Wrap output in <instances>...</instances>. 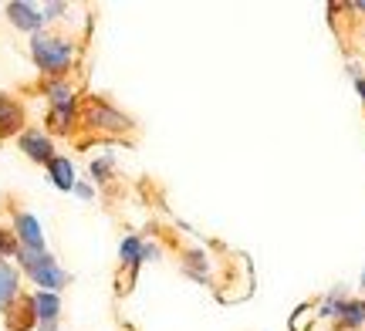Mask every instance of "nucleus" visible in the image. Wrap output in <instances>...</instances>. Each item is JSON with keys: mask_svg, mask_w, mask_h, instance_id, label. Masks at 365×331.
Returning <instances> with one entry per match:
<instances>
[{"mask_svg": "<svg viewBox=\"0 0 365 331\" xmlns=\"http://www.w3.org/2000/svg\"><path fill=\"white\" fill-rule=\"evenodd\" d=\"M355 92H359V98H362V105H365V75L355 78Z\"/></svg>", "mask_w": 365, "mask_h": 331, "instance_id": "24", "label": "nucleus"}, {"mask_svg": "<svg viewBox=\"0 0 365 331\" xmlns=\"http://www.w3.org/2000/svg\"><path fill=\"white\" fill-rule=\"evenodd\" d=\"M27 54H31L34 68L44 75V81H54V78H68V71L75 68L78 44H75V38H68V34L41 31V34H34V38L27 41Z\"/></svg>", "mask_w": 365, "mask_h": 331, "instance_id": "1", "label": "nucleus"}, {"mask_svg": "<svg viewBox=\"0 0 365 331\" xmlns=\"http://www.w3.org/2000/svg\"><path fill=\"white\" fill-rule=\"evenodd\" d=\"M349 298V291L341 288V284H335L331 291L318 301V308H314V318L318 321H335V315H339V308H341V301Z\"/></svg>", "mask_w": 365, "mask_h": 331, "instance_id": "17", "label": "nucleus"}, {"mask_svg": "<svg viewBox=\"0 0 365 331\" xmlns=\"http://www.w3.org/2000/svg\"><path fill=\"white\" fill-rule=\"evenodd\" d=\"M359 288L365 291V264H362V274H359Z\"/></svg>", "mask_w": 365, "mask_h": 331, "instance_id": "25", "label": "nucleus"}, {"mask_svg": "<svg viewBox=\"0 0 365 331\" xmlns=\"http://www.w3.org/2000/svg\"><path fill=\"white\" fill-rule=\"evenodd\" d=\"M88 176H91V186H108L112 183V176H115V156L112 152H105L98 159L88 162Z\"/></svg>", "mask_w": 365, "mask_h": 331, "instance_id": "18", "label": "nucleus"}, {"mask_svg": "<svg viewBox=\"0 0 365 331\" xmlns=\"http://www.w3.org/2000/svg\"><path fill=\"white\" fill-rule=\"evenodd\" d=\"M17 149L24 152L27 159L34 162V166H48V162L58 156V149H54V139L41 125H27L24 132L17 135Z\"/></svg>", "mask_w": 365, "mask_h": 331, "instance_id": "5", "label": "nucleus"}, {"mask_svg": "<svg viewBox=\"0 0 365 331\" xmlns=\"http://www.w3.org/2000/svg\"><path fill=\"white\" fill-rule=\"evenodd\" d=\"M4 321H7V331H34V328H38L34 305H31V294H21L14 305L4 308Z\"/></svg>", "mask_w": 365, "mask_h": 331, "instance_id": "10", "label": "nucleus"}, {"mask_svg": "<svg viewBox=\"0 0 365 331\" xmlns=\"http://www.w3.org/2000/svg\"><path fill=\"white\" fill-rule=\"evenodd\" d=\"M44 98H48V108H71V105H81L78 98V88L71 85L68 78H54V81H44Z\"/></svg>", "mask_w": 365, "mask_h": 331, "instance_id": "12", "label": "nucleus"}, {"mask_svg": "<svg viewBox=\"0 0 365 331\" xmlns=\"http://www.w3.org/2000/svg\"><path fill=\"white\" fill-rule=\"evenodd\" d=\"M331 325L339 331H362L365 328V298H345Z\"/></svg>", "mask_w": 365, "mask_h": 331, "instance_id": "13", "label": "nucleus"}, {"mask_svg": "<svg viewBox=\"0 0 365 331\" xmlns=\"http://www.w3.org/2000/svg\"><path fill=\"white\" fill-rule=\"evenodd\" d=\"M71 193H75V196H78L81 203H91V199H95V186H91V183H85V179H78Z\"/></svg>", "mask_w": 365, "mask_h": 331, "instance_id": "21", "label": "nucleus"}, {"mask_svg": "<svg viewBox=\"0 0 365 331\" xmlns=\"http://www.w3.org/2000/svg\"><path fill=\"white\" fill-rule=\"evenodd\" d=\"M182 274L196 284H213V257L207 253V247H186L180 251Z\"/></svg>", "mask_w": 365, "mask_h": 331, "instance_id": "8", "label": "nucleus"}, {"mask_svg": "<svg viewBox=\"0 0 365 331\" xmlns=\"http://www.w3.org/2000/svg\"><path fill=\"white\" fill-rule=\"evenodd\" d=\"M143 243H145V237H139V233H125V237H122V243H118V261H122V267H129V270H139V267H143Z\"/></svg>", "mask_w": 365, "mask_h": 331, "instance_id": "16", "label": "nucleus"}, {"mask_svg": "<svg viewBox=\"0 0 365 331\" xmlns=\"http://www.w3.org/2000/svg\"><path fill=\"white\" fill-rule=\"evenodd\" d=\"M21 284H24V274L17 270V264L14 261H7V264H0V315H4V308L14 305L17 298H21Z\"/></svg>", "mask_w": 365, "mask_h": 331, "instance_id": "14", "label": "nucleus"}, {"mask_svg": "<svg viewBox=\"0 0 365 331\" xmlns=\"http://www.w3.org/2000/svg\"><path fill=\"white\" fill-rule=\"evenodd\" d=\"M4 17H7L11 27L24 31L27 38L48 31V21H44V14H41V4H31V0H11V4H4Z\"/></svg>", "mask_w": 365, "mask_h": 331, "instance_id": "4", "label": "nucleus"}, {"mask_svg": "<svg viewBox=\"0 0 365 331\" xmlns=\"http://www.w3.org/2000/svg\"><path fill=\"white\" fill-rule=\"evenodd\" d=\"M78 125L88 129L95 135H129L135 132V119L125 115L122 108H115L108 98H98V95H88L81 98V108H78Z\"/></svg>", "mask_w": 365, "mask_h": 331, "instance_id": "3", "label": "nucleus"}, {"mask_svg": "<svg viewBox=\"0 0 365 331\" xmlns=\"http://www.w3.org/2000/svg\"><path fill=\"white\" fill-rule=\"evenodd\" d=\"M11 230L17 237V247H27V251H44V226L31 210H14L11 216Z\"/></svg>", "mask_w": 365, "mask_h": 331, "instance_id": "7", "label": "nucleus"}, {"mask_svg": "<svg viewBox=\"0 0 365 331\" xmlns=\"http://www.w3.org/2000/svg\"><path fill=\"white\" fill-rule=\"evenodd\" d=\"M31 305H34V318L38 325H61V294L51 291H31Z\"/></svg>", "mask_w": 365, "mask_h": 331, "instance_id": "11", "label": "nucleus"}, {"mask_svg": "<svg viewBox=\"0 0 365 331\" xmlns=\"http://www.w3.org/2000/svg\"><path fill=\"white\" fill-rule=\"evenodd\" d=\"M345 11H352V14H365V0H352V4H345Z\"/></svg>", "mask_w": 365, "mask_h": 331, "instance_id": "23", "label": "nucleus"}, {"mask_svg": "<svg viewBox=\"0 0 365 331\" xmlns=\"http://www.w3.org/2000/svg\"><path fill=\"white\" fill-rule=\"evenodd\" d=\"M27 129V108L11 92H0V142L17 139Z\"/></svg>", "mask_w": 365, "mask_h": 331, "instance_id": "6", "label": "nucleus"}, {"mask_svg": "<svg viewBox=\"0 0 365 331\" xmlns=\"http://www.w3.org/2000/svg\"><path fill=\"white\" fill-rule=\"evenodd\" d=\"M78 108L81 105H71V108H48V115H44V132L51 135H61V139H68V135H75L81 129L78 125Z\"/></svg>", "mask_w": 365, "mask_h": 331, "instance_id": "9", "label": "nucleus"}, {"mask_svg": "<svg viewBox=\"0 0 365 331\" xmlns=\"http://www.w3.org/2000/svg\"><path fill=\"white\" fill-rule=\"evenodd\" d=\"M17 257V237L11 226H0V264H7Z\"/></svg>", "mask_w": 365, "mask_h": 331, "instance_id": "19", "label": "nucleus"}, {"mask_svg": "<svg viewBox=\"0 0 365 331\" xmlns=\"http://www.w3.org/2000/svg\"><path fill=\"white\" fill-rule=\"evenodd\" d=\"M159 257H163V247L145 240V243H143V264H153V261H159Z\"/></svg>", "mask_w": 365, "mask_h": 331, "instance_id": "22", "label": "nucleus"}, {"mask_svg": "<svg viewBox=\"0 0 365 331\" xmlns=\"http://www.w3.org/2000/svg\"><path fill=\"white\" fill-rule=\"evenodd\" d=\"M14 264H17V270L34 284V291L61 294L68 284H71V274L58 264V257H54L48 247H44V251H27V247H17Z\"/></svg>", "mask_w": 365, "mask_h": 331, "instance_id": "2", "label": "nucleus"}, {"mask_svg": "<svg viewBox=\"0 0 365 331\" xmlns=\"http://www.w3.org/2000/svg\"><path fill=\"white\" fill-rule=\"evenodd\" d=\"M41 14H44V21L51 24V21H61L68 14V4H61V0H48V4H41Z\"/></svg>", "mask_w": 365, "mask_h": 331, "instance_id": "20", "label": "nucleus"}, {"mask_svg": "<svg viewBox=\"0 0 365 331\" xmlns=\"http://www.w3.org/2000/svg\"><path fill=\"white\" fill-rule=\"evenodd\" d=\"M44 169H48L51 186H54V189H61V193H71V189H75V183H78V176H75V162L68 159V156H61V152H58V156H54Z\"/></svg>", "mask_w": 365, "mask_h": 331, "instance_id": "15", "label": "nucleus"}]
</instances>
